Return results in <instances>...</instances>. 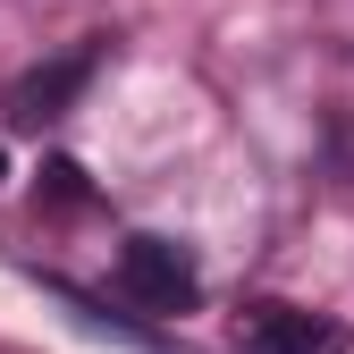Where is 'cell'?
I'll return each mask as SVG.
<instances>
[{"label":"cell","instance_id":"obj_3","mask_svg":"<svg viewBox=\"0 0 354 354\" xmlns=\"http://www.w3.org/2000/svg\"><path fill=\"white\" fill-rule=\"evenodd\" d=\"M93 68H102V42H84V51H68V59H51V68H26V76L9 84V118H17V127L59 118L84 84H93Z\"/></svg>","mask_w":354,"mask_h":354},{"label":"cell","instance_id":"obj_4","mask_svg":"<svg viewBox=\"0 0 354 354\" xmlns=\"http://www.w3.org/2000/svg\"><path fill=\"white\" fill-rule=\"evenodd\" d=\"M42 186H51V203H84V169H76V160H51Z\"/></svg>","mask_w":354,"mask_h":354},{"label":"cell","instance_id":"obj_2","mask_svg":"<svg viewBox=\"0 0 354 354\" xmlns=\"http://www.w3.org/2000/svg\"><path fill=\"white\" fill-rule=\"evenodd\" d=\"M236 354H346V329L329 313H304V304H245Z\"/></svg>","mask_w":354,"mask_h":354},{"label":"cell","instance_id":"obj_1","mask_svg":"<svg viewBox=\"0 0 354 354\" xmlns=\"http://www.w3.org/2000/svg\"><path fill=\"white\" fill-rule=\"evenodd\" d=\"M118 295L144 304V313H194L203 304V270H194V253L169 245V236H127L118 245Z\"/></svg>","mask_w":354,"mask_h":354}]
</instances>
